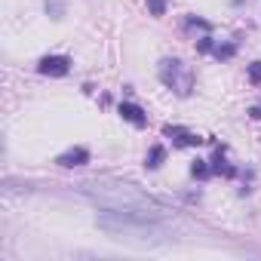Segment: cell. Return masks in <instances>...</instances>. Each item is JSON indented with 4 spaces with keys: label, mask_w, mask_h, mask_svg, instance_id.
I'll return each instance as SVG.
<instances>
[{
    "label": "cell",
    "mask_w": 261,
    "mask_h": 261,
    "mask_svg": "<svg viewBox=\"0 0 261 261\" xmlns=\"http://www.w3.org/2000/svg\"><path fill=\"white\" fill-rule=\"evenodd\" d=\"M95 224L117 237V240H139V243H160L169 240V227L157 212H129V209H105L98 212Z\"/></svg>",
    "instance_id": "1"
},
{
    "label": "cell",
    "mask_w": 261,
    "mask_h": 261,
    "mask_svg": "<svg viewBox=\"0 0 261 261\" xmlns=\"http://www.w3.org/2000/svg\"><path fill=\"white\" fill-rule=\"evenodd\" d=\"M80 194L95 200L101 209H129V212H157L166 215L163 203L151 194L139 191L136 185H120V181H86L80 185Z\"/></svg>",
    "instance_id": "2"
},
{
    "label": "cell",
    "mask_w": 261,
    "mask_h": 261,
    "mask_svg": "<svg viewBox=\"0 0 261 261\" xmlns=\"http://www.w3.org/2000/svg\"><path fill=\"white\" fill-rule=\"evenodd\" d=\"M160 80L169 89H175L178 95H191V89H194V74L178 59H163L160 62Z\"/></svg>",
    "instance_id": "3"
},
{
    "label": "cell",
    "mask_w": 261,
    "mask_h": 261,
    "mask_svg": "<svg viewBox=\"0 0 261 261\" xmlns=\"http://www.w3.org/2000/svg\"><path fill=\"white\" fill-rule=\"evenodd\" d=\"M37 71H40L43 77H65V74L71 71V59H68V56H43V59L37 62Z\"/></svg>",
    "instance_id": "4"
},
{
    "label": "cell",
    "mask_w": 261,
    "mask_h": 261,
    "mask_svg": "<svg viewBox=\"0 0 261 261\" xmlns=\"http://www.w3.org/2000/svg\"><path fill=\"white\" fill-rule=\"evenodd\" d=\"M163 136L172 139L175 148H197V145L203 142L200 136H194L191 129H185V126H166V129H163Z\"/></svg>",
    "instance_id": "5"
},
{
    "label": "cell",
    "mask_w": 261,
    "mask_h": 261,
    "mask_svg": "<svg viewBox=\"0 0 261 261\" xmlns=\"http://www.w3.org/2000/svg\"><path fill=\"white\" fill-rule=\"evenodd\" d=\"M56 163H59L62 169L86 166V163H89V151H86V148H68L65 154H59V157H56Z\"/></svg>",
    "instance_id": "6"
},
{
    "label": "cell",
    "mask_w": 261,
    "mask_h": 261,
    "mask_svg": "<svg viewBox=\"0 0 261 261\" xmlns=\"http://www.w3.org/2000/svg\"><path fill=\"white\" fill-rule=\"evenodd\" d=\"M120 117H123V120H129L133 126H139V129H145V126H148V114H145L139 105H133V101H123V105H120Z\"/></svg>",
    "instance_id": "7"
},
{
    "label": "cell",
    "mask_w": 261,
    "mask_h": 261,
    "mask_svg": "<svg viewBox=\"0 0 261 261\" xmlns=\"http://www.w3.org/2000/svg\"><path fill=\"white\" fill-rule=\"evenodd\" d=\"M212 175H227V178H233L237 175V169L233 166H227V160H224V151L218 148L215 151V157H212Z\"/></svg>",
    "instance_id": "8"
},
{
    "label": "cell",
    "mask_w": 261,
    "mask_h": 261,
    "mask_svg": "<svg viewBox=\"0 0 261 261\" xmlns=\"http://www.w3.org/2000/svg\"><path fill=\"white\" fill-rule=\"evenodd\" d=\"M163 157H166V148H163V145H154V148L148 151V157H145V166H148V169H160Z\"/></svg>",
    "instance_id": "9"
},
{
    "label": "cell",
    "mask_w": 261,
    "mask_h": 261,
    "mask_svg": "<svg viewBox=\"0 0 261 261\" xmlns=\"http://www.w3.org/2000/svg\"><path fill=\"white\" fill-rule=\"evenodd\" d=\"M191 175H194V178H209V175H212V166H206V160H194Z\"/></svg>",
    "instance_id": "10"
},
{
    "label": "cell",
    "mask_w": 261,
    "mask_h": 261,
    "mask_svg": "<svg viewBox=\"0 0 261 261\" xmlns=\"http://www.w3.org/2000/svg\"><path fill=\"white\" fill-rule=\"evenodd\" d=\"M46 13L53 19H62L65 16V0H46Z\"/></svg>",
    "instance_id": "11"
},
{
    "label": "cell",
    "mask_w": 261,
    "mask_h": 261,
    "mask_svg": "<svg viewBox=\"0 0 261 261\" xmlns=\"http://www.w3.org/2000/svg\"><path fill=\"white\" fill-rule=\"evenodd\" d=\"M212 53H215V59H230L237 53V46H212Z\"/></svg>",
    "instance_id": "12"
},
{
    "label": "cell",
    "mask_w": 261,
    "mask_h": 261,
    "mask_svg": "<svg viewBox=\"0 0 261 261\" xmlns=\"http://www.w3.org/2000/svg\"><path fill=\"white\" fill-rule=\"evenodd\" d=\"M249 80H252L255 86L261 83V62H252V65H249Z\"/></svg>",
    "instance_id": "13"
},
{
    "label": "cell",
    "mask_w": 261,
    "mask_h": 261,
    "mask_svg": "<svg viewBox=\"0 0 261 261\" xmlns=\"http://www.w3.org/2000/svg\"><path fill=\"white\" fill-rule=\"evenodd\" d=\"M148 10H151L154 16H163V13H166V0H148Z\"/></svg>",
    "instance_id": "14"
},
{
    "label": "cell",
    "mask_w": 261,
    "mask_h": 261,
    "mask_svg": "<svg viewBox=\"0 0 261 261\" xmlns=\"http://www.w3.org/2000/svg\"><path fill=\"white\" fill-rule=\"evenodd\" d=\"M249 114H252L255 120H261V105H255V108H249Z\"/></svg>",
    "instance_id": "15"
}]
</instances>
